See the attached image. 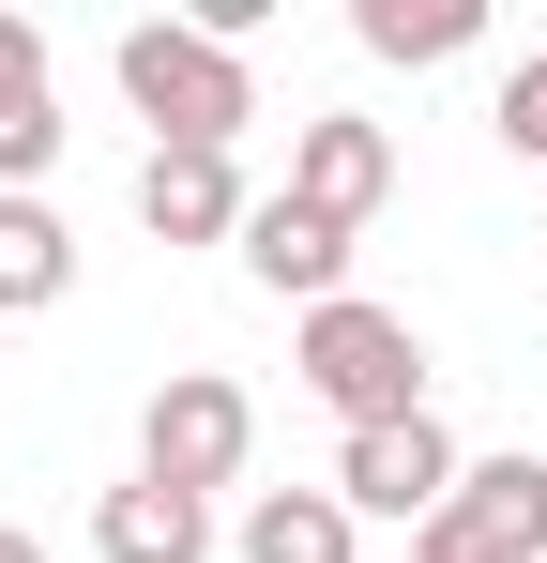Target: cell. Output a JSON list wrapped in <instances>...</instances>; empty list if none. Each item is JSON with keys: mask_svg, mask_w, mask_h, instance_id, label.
I'll return each instance as SVG.
<instances>
[{"mask_svg": "<svg viewBox=\"0 0 547 563\" xmlns=\"http://www.w3.org/2000/svg\"><path fill=\"white\" fill-rule=\"evenodd\" d=\"M350 31L380 46V62H456V46L487 31V0H365Z\"/></svg>", "mask_w": 547, "mask_h": 563, "instance_id": "obj_12", "label": "cell"}, {"mask_svg": "<svg viewBox=\"0 0 547 563\" xmlns=\"http://www.w3.org/2000/svg\"><path fill=\"white\" fill-rule=\"evenodd\" d=\"M244 442H259V411H244V380H213V366H168L153 411H137V472L153 487H198V503L244 472Z\"/></svg>", "mask_w": 547, "mask_h": 563, "instance_id": "obj_3", "label": "cell"}, {"mask_svg": "<svg viewBox=\"0 0 547 563\" xmlns=\"http://www.w3.org/2000/svg\"><path fill=\"white\" fill-rule=\"evenodd\" d=\"M289 198H304V213H335V229H365V213L395 198V137L350 122V107H320V122L289 137Z\"/></svg>", "mask_w": 547, "mask_h": 563, "instance_id": "obj_7", "label": "cell"}, {"mask_svg": "<svg viewBox=\"0 0 547 563\" xmlns=\"http://www.w3.org/2000/svg\"><path fill=\"white\" fill-rule=\"evenodd\" d=\"M289 366H304V396H320L335 427H411V411H426V335H411L395 305H320V320L289 335Z\"/></svg>", "mask_w": 547, "mask_h": 563, "instance_id": "obj_2", "label": "cell"}, {"mask_svg": "<svg viewBox=\"0 0 547 563\" xmlns=\"http://www.w3.org/2000/svg\"><path fill=\"white\" fill-rule=\"evenodd\" d=\"M137 213H153V244H244L259 198L228 184V153H153L137 168Z\"/></svg>", "mask_w": 547, "mask_h": 563, "instance_id": "obj_8", "label": "cell"}, {"mask_svg": "<svg viewBox=\"0 0 547 563\" xmlns=\"http://www.w3.org/2000/svg\"><path fill=\"white\" fill-rule=\"evenodd\" d=\"M411 563H547V472L533 457H471L456 503L411 533Z\"/></svg>", "mask_w": 547, "mask_h": 563, "instance_id": "obj_4", "label": "cell"}, {"mask_svg": "<svg viewBox=\"0 0 547 563\" xmlns=\"http://www.w3.org/2000/svg\"><path fill=\"white\" fill-rule=\"evenodd\" d=\"M456 442H442V411H411V427H350V457H335V503H350V518H411V533H426V518H442L456 503Z\"/></svg>", "mask_w": 547, "mask_h": 563, "instance_id": "obj_5", "label": "cell"}, {"mask_svg": "<svg viewBox=\"0 0 547 563\" xmlns=\"http://www.w3.org/2000/svg\"><path fill=\"white\" fill-rule=\"evenodd\" d=\"M244 563H350V503H335V487H274V503H244Z\"/></svg>", "mask_w": 547, "mask_h": 563, "instance_id": "obj_10", "label": "cell"}, {"mask_svg": "<svg viewBox=\"0 0 547 563\" xmlns=\"http://www.w3.org/2000/svg\"><path fill=\"white\" fill-rule=\"evenodd\" d=\"M46 31H31V15H0V137H15V122H46Z\"/></svg>", "mask_w": 547, "mask_h": 563, "instance_id": "obj_13", "label": "cell"}, {"mask_svg": "<svg viewBox=\"0 0 547 563\" xmlns=\"http://www.w3.org/2000/svg\"><path fill=\"white\" fill-rule=\"evenodd\" d=\"M0 563H46V549H31V533H0Z\"/></svg>", "mask_w": 547, "mask_h": 563, "instance_id": "obj_15", "label": "cell"}, {"mask_svg": "<svg viewBox=\"0 0 547 563\" xmlns=\"http://www.w3.org/2000/svg\"><path fill=\"white\" fill-rule=\"evenodd\" d=\"M244 275H259L274 305H304V320H320V305H350V229H335V213H304V198L274 184L259 213H244Z\"/></svg>", "mask_w": 547, "mask_h": 563, "instance_id": "obj_6", "label": "cell"}, {"mask_svg": "<svg viewBox=\"0 0 547 563\" xmlns=\"http://www.w3.org/2000/svg\"><path fill=\"white\" fill-rule=\"evenodd\" d=\"M62 289H77L62 213H46V198H0V305H62Z\"/></svg>", "mask_w": 547, "mask_h": 563, "instance_id": "obj_11", "label": "cell"}, {"mask_svg": "<svg viewBox=\"0 0 547 563\" xmlns=\"http://www.w3.org/2000/svg\"><path fill=\"white\" fill-rule=\"evenodd\" d=\"M91 549H107V563H198V549H213V503L137 472V487H107V503H91Z\"/></svg>", "mask_w": 547, "mask_h": 563, "instance_id": "obj_9", "label": "cell"}, {"mask_svg": "<svg viewBox=\"0 0 547 563\" xmlns=\"http://www.w3.org/2000/svg\"><path fill=\"white\" fill-rule=\"evenodd\" d=\"M122 107L153 122V153H228V137L259 122V77H244V46H213L198 15H137V31H122Z\"/></svg>", "mask_w": 547, "mask_h": 563, "instance_id": "obj_1", "label": "cell"}, {"mask_svg": "<svg viewBox=\"0 0 547 563\" xmlns=\"http://www.w3.org/2000/svg\"><path fill=\"white\" fill-rule=\"evenodd\" d=\"M487 122H502V153H533V168H547V46L502 77V107H487Z\"/></svg>", "mask_w": 547, "mask_h": 563, "instance_id": "obj_14", "label": "cell"}]
</instances>
